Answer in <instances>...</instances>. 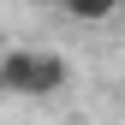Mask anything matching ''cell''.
<instances>
[{
    "label": "cell",
    "instance_id": "obj_1",
    "mask_svg": "<svg viewBox=\"0 0 125 125\" xmlns=\"http://www.w3.org/2000/svg\"><path fill=\"white\" fill-rule=\"evenodd\" d=\"M66 77H72V66L54 48H6L0 54V89H6V95L42 101V95H60Z\"/></svg>",
    "mask_w": 125,
    "mask_h": 125
},
{
    "label": "cell",
    "instance_id": "obj_3",
    "mask_svg": "<svg viewBox=\"0 0 125 125\" xmlns=\"http://www.w3.org/2000/svg\"><path fill=\"white\" fill-rule=\"evenodd\" d=\"M0 95H6V89H0Z\"/></svg>",
    "mask_w": 125,
    "mask_h": 125
},
{
    "label": "cell",
    "instance_id": "obj_2",
    "mask_svg": "<svg viewBox=\"0 0 125 125\" xmlns=\"http://www.w3.org/2000/svg\"><path fill=\"white\" fill-rule=\"evenodd\" d=\"M66 18L72 24H107L113 18V0H66Z\"/></svg>",
    "mask_w": 125,
    "mask_h": 125
}]
</instances>
